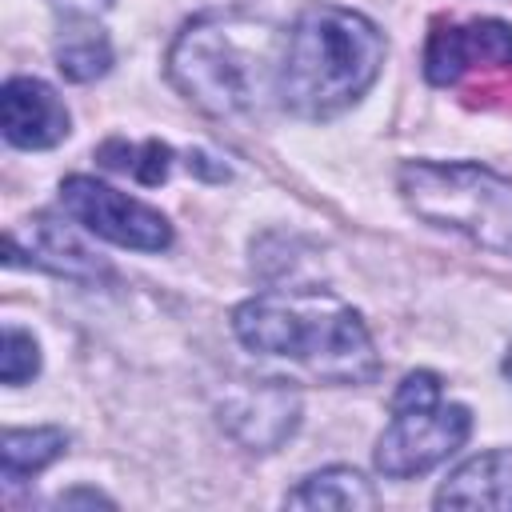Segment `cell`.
<instances>
[{
	"label": "cell",
	"instance_id": "obj_15",
	"mask_svg": "<svg viewBox=\"0 0 512 512\" xmlns=\"http://www.w3.org/2000/svg\"><path fill=\"white\" fill-rule=\"evenodd\" d=\"M100 164L112 172H128L140 184H164L172 172V148L164 140H144V144H128V140H108L100 144Z\"/></svg>",
	"mask_w": 512,
	"mask_h": 512
},
{
	"label": "cell",
	"instance_id": "obj_1",
	"mask_svg": "<svg viewBox=\"0 0 512 512\" xmlns=\"http://www.w3.org/2000/svg\"><path fill=\"white\" fill-rule=\"evenodd\" d=\"M236 340L256 356H284L328 384H372L376 344L352 304L324 288H272L232 308Z\"/></svg>",
	"mask_w": 512,
	"mask_h": 512
},
{
	"label": "cell",
	"instance_id": "obj_17",
	"mask_svg": "<svg viewBox=\"0 0 512 512\" xmlns=\"http://www.w3.org/2000/svg\"><path fill=\"white\" fill-rule=\"evenodd\" d=\"M64 16H96V8H108V0H52Z\"/></svg>",
	"mask_w": 512,
	"mask_h": 512
},
{
	"label": "cell",
	"instance_id": "obj_8",
	"mask_svg": "<svg viewBox=\"0 0 512 512\" xmlns=\"http://www.w3.org/2000/svg\"><path fill=\"white\" fill-rule=\"evenodd\" d=\"M220 424L248 452H276L300 424V396L284 380L236 384L220 400Z\"/></svg>",
	"mask_w": 512,
	"mask_h": 512
},
{
	"label": "cell",
	"instance_id": "obj_3",
	"mask_svg": "<svg viewBox=\"0 0 512 512\" xmlns=\"http://www.w3.org/2000/svg\"><path fill=\"white\" fill-rule=\"evenodd\" d=\"M284 36L240 12H204L180 28L168 52L172 84L208 116L232 120L276 96Z\"/></svg>",
	"mask_w": 512,
	"mask_h": 512
},
{
	"label": "cell",
	"instance_id": "obj_4",
	"mask_svg": "<svg viewBox=\"0 0 512 512\" xmlns=\"http://www.w3.org/2000/svg\"><path fill=\"white\" fill-rule=\"evenodd\" d=\"M400 200L424 224L460 232L476 248L512 256V180L476 160H408Z\"/></svg>",
	"mask_w": 512,
	"mask_h": 512
},
{
	"label": "cell",
	"instance_id": "obj_13",
	"mask_svg": "<svg viewBox=\"0 0 512 512\" xmlns=\"http://www.w3.org/2000/svg\"><path fill=\"white\" fill-rule=\"evenodd\" d=\"M56 68L72 84H88L112 68V44L108 32L96 24V16H64L56 40Z\"/></svg>",
	"mask_w": 512,
	"mask_h": 512
},
{
	"label": "cell",
	"instance_id": "obj_7",
	"mask_svg": "<svg viewBox=\"0 0 512 512\" xmlns=\"http://www.w3.org/2000/svg\"><path fill=\"white\" fill-rule=\"evenodd\" d=\"M512 68V24L508 20H468L436 24L424 44V76L436 88H456L472 72Z\"/></svg>",
	"mask_w": 512,
	"mask_h": 512
},
{
	"label": "cell",
	"instance_id": "obj_2",
	"mask_svg": "<svg viewBox=\"0 0 512 512\" xmlns=\"http://www.w3.org/2000/svg\"><path fill=\"white\" fill-rule=\"evenodd\" d=\"M384 56L388 40L364 12L312 4L284 32L276 100L304 120H328L376 84Z\"/></svg>",
	"mask_w": 512,
	"mask_h": 512
},
{
	"label": "cell",
	"instance_id": "obj_12",
	"mask_svg": "<svg viewBox=\"0 0 512 512\" xmlns=\"http://www.w3.org/2000/svg\"><path fill=\"white\" fill-rule=\"evenodd\" d=\"M284 504L288 508H348V512H360V508H376L380 496H376L372 480H364L356 468L332 464V468H320V472L304 476L284 496Z\"/></svg>",
	"mask_w": 512,
	"mask_h": 512
},
{
	"label": "cell",
	"instance_id": "obj_5",
	"mask_svg": "<svg viewBox=\"0 0 512 512\" xmlns=\"http://www.w3.org/2000/svg\"><path fill=\"white\" fill-rule=\"evenodd\" d=\"M392 420L376 440V472L388 480H408L432 472L472 436V412L444 400L436 372L416 368L392 392Z\"/></svg>",
	"mask_w": 512,
	"mask_h": 512
},
{
	"label": "cell",
	"instance_id": "obj_6",
	"mask_svg": "<svg viewBox=\"0 0 512 512\" xmlns=\"http://www.w3.org/2000/svg\"><path fill=\"white\" fill-rule=\"evenodd\" d=\"M60 204L76 224H84L92 236H100L108 244H120L132 252L172 248V224L160 208H152L112 184H100L96 176H68L60 184Z\"/></svg>",
	"mask_w": 512,
	"mask_h": 512
},
{
	"label": "cell",
	"instance_id": "obj_11",
	"mask_svg": "<svg viewBox=\"0 0 512 512\" xmlns=\"http://www.w3.org/2000/svg\"><path fill=\"white\" fill-rule=\"evenodd\" d=\"M436 508H500L512 512V448H492L460 468L448 472V480L432 496Z\"/></svg>",
	"mask_w": 512,
	"mask_h": 512
},
{
	"label": "cell",
	"instance_id": "obj_16",
	"mask_svg": "<svg viewBox=\"0 0 512 512\" xmlns=\"http://www.w3.org/2000/svg\"><path fill=\"white\" fill-rule=\"evenodd\" d=\"M40 372V344L32 332L16 328V324H4V344H0V380L8 388L32 380Z\"/></svg>",
	"mask_w": 512,
	"mask_h": 512
},
{
	"label": "cell",
	"instance_id": "obj_14",
	"mask_svg": "<svg viewBox=\"0 0 512 512\" xmlns=\"http://www.w3.org/2000/svg\"><path fill=\"white\" fill-rule=\"evenodd\" d=\"M68 452V432L56 424L44 428H8L4 444H0V476L8 488L24 484L28 476L44 472L48 464H56Z\"/></svg>",
	"mask_w": 512,
	"mask_h": 512
},
{
	"label": "cell",
	"instance_id": "obj_19",
	"mask_svg": "<svg viewBox=\"0 0 512 512\" xmlns=\"http://www.w3.org/2000/svg\"><path fill=\"white\" fill-rule=\"evenodd\" d=\"M504 376L512 380V344H508V352H504Z\"/></svg>",
	"mask_w": 512,
	"mask_h": 512
},
{
	"label": "cell",
	"instance_id": "obj_10",
	"mask_svg": "<svg viewBox=\"0 0 512 512\" xmlns=\"http://www.w3.org/2000/svg\"><path fill=\"white\" fill-rule=\"evenodd\" d=\"M0 128L12 148H56L72 132V116L52 84L40 76H12L0 88Z\"/></svg>",
	"mask_w": 512,
	"mask_h": 512
},
{
	"label": "cell",
	"instance_id": "obj_18",
	"mask_svg": "<svg viewBox=\"0 0 512 512\" xmlns=\"http://www.w3.org/2000/svg\"><path fill=\"white\" fill-rule=\"evenodd\" d=\"M72 504H108L112 508V500L100 496V492H68V496H60V508H72Z\"/></svg>",
	"mask_w": 512,
	"mask_h": 512
},
{
	"label": "cell",
	"instance_id": "obj_9",
	"mask_svg": "<svg viewBox=\"0 0 512 512\" xmlns=\"http://www.w3.org/2000/svg\"><path fill=\"white\" fill-rule=\"evenodd\" d=\"M8 264H32L64 280L100 284L112 280V268L56 216H32L16 228H8Z\"/></svg>",
	"mask_w": 512,
	"mask_h": 512
}]
</instances>
